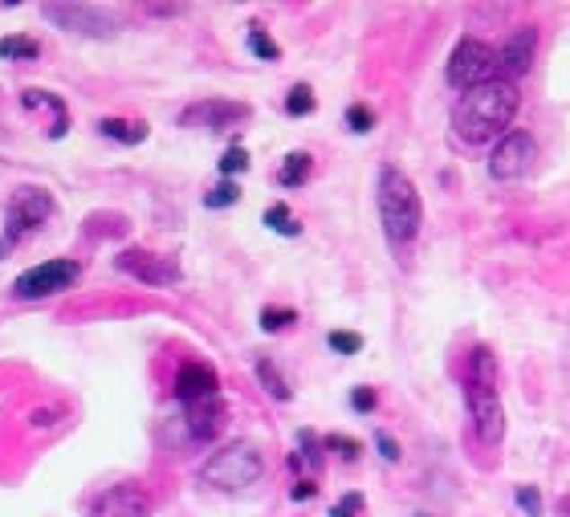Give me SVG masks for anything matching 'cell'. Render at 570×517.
<instances>
[{
    "label": "cell",
    "mask_w": 570,
    "mask_h": 517,
    "mask_svg": "<svg viewBox=\"0 0 570 517\" xmlns=\"http://www.w3.org/2000/svg\"><path fill=\"white\" fill-rule=\"evenodd\" d=\"M493 78H497V49L485 45L481 37H460L452 57H448V82L469 94V90L485 86Z\"/></svg>",
    "instance_id": "cell-5"
},
{
    "label": "cell",
    "mask_w": 570,
    "mask_h": 517,
    "mask_svg": "<svg viewBox=\"0 0 570 517\" xmlns=\"http://www.w3.org/2000/svg\"><path fill=\"white\" fill-rule=\"evenodd\" d=\"M314 493H318V485H314V481H298V485H294L290 497H294V501H310Z\"/></svg>",
    "instance_id": "cell-35"
},
{
    "label": "cell",
    "mask_w": 570,
    "mask_h": 517,
    "mask_svg": "<svg viewBox=\"0 0 570 517\" xmlns=\"http://www.w3.org/2000/svg\"><path fill=\"white\" fill-rule=\"evenodd\" d=\"M375 200H379V224H383V237L391 241L395 249L412 245L420 237V224H424V204L416 184L399 171V167H379V188H375Z\"/></svg>",
    "instance_id": "cell-2"
},
{
    "label": "cell",
    "mask_w": 570,
    "mask_h": 517,
    "mask_svg": "<svg viewBox=\"0 0 570 517\" xmlns=\"http://www.w3.org/2000/svg\"><path fill=\"white\" fill-rule=\"evenodd\" d=\"M257 379H261V383H265V391H269L273 399H281V404H285V399H290V395H294V391H290V383L281 379V371L273 367L269 359H261V363H257Z\"/></svg>",
    "instance_id": "cell-20"
},
{
    "label": "cell",
    "mask_w": 570,
    "mask_h": 517,
    "mask_svg": "<svg viewBox=\"0 0 570 517\" xmlns=\"http://www.w3.org/2000/svg\"><path fill=\"white\" fill-rule=\"evenodd\" d=\"M21 102L25 106H49L53 110V139H62L66 135V127H70V118H66V102L57 94H49V90H25V94H21Z\"/></svg>",
    "instance_id": "cell-16"
},
{
    "label": "cell",
    "mask_w": 570,
    "mask_h": 517,
    "mask_svg": "<svg viewBox=\"0 0 570 517\" xmlns=\"http://www.w3.org/2000/svg\"><path fill=\"white\" fill-rule=\"evenodd\" d=\"M45 17L53 25H62L66 33H82V37H110L114 21L106 17L94 4H45Z\"/></svg>",
    "instance_id": "cell-10"
},
{
    "label": "cell",
    "mask_w": 570,
    "mask_h": 517,
    "mask_svg": "<svg viewBox=\"0 0 570 517\" xmlns=\"http://www.w3.org/2000/svg\"><path fill=\"white\" fill-rule=\"evenodd\" d=\"M346 127H351L355 135H367L371 127H375V114H371L367 106H351V110H346Z\"/></svg>",
    "instance_id": "cell-29"
},
{
    "label": "cell",
    "mask_w": 570,
    "mask_h": 517,
    "mask_svg": "<svg viewBox=\"0 0 570 517\" xmlns=\"http://www.w3.org/2000/svg\"><path fill=\"white\" fill-rule=\"evenodd\" d=\"M241 200V188L232 180H220L212 192H204V208H228V204Z\"/></svg>",
    "instance_id": "cell-24"
},
{
    "label": "cell",
    "mask_w": 570,
    "mask_h": 517,
    "mask_svg": "<svg viewBox=\"0 0 570 517\" xmlns=\"http://www.w3.org/2000/svg\"><path fill=\"white\" fill-rule=\"evenodd\" d=\"M118 269L127 277L143 281V285H176L180 281V265L171 257H159V253H147V249H127L118 253Z\"/></svg>",
    "instance_id": "cell-9"
},
{
    "label": "cell",
    "mask_w": 570,
    "mask_h": 517,
    "mask_svg": "<svg viewBox=\"0 0 570 517\" xmlns=\"http://www.w3.org/2000/svg\"><path fill=\"white\" fill-rule=\"evenodd\" d=\"M265 224L273 228V232H281V237H298L302 224L290 216V208L285 204H273V208H265Z\"/></svg>",
    "instance_id": "cell-21"
},
{
    "label": "cell",
    "mask_w": 570,
    "mask_h": 517,
    "mask_svg": "<svg viewBox=\"0 0 570 517\" xmlns=\"http://www.w3.org/2000/svg\"><path fill=\"white\" fill-rule=\"evenodd\" d=\"M351 407L355 412H371V407H375V391H371V387H355Z\"/></svg>",
    "instance_id": "cell-33"
},
{
    "label": "cell",
    "mask_w": 570,
    "mask_h": 517,
    "mask_svg": "<svg viewBox=\"0 0 570 517\" xmlns=\"http://www.w3.org/2000/svg\"><path fill=\"white\" fill-rule=\"evenodd\" d=\"M465 399H469L477 440L497 448L505 440V407H501V395H497V363H493L489 346H477L473 351V375H469Z\"/></svg>",
    "instance_id": "cell-3"
},
{
    "label": "cell",
    "mask_w": 570,
    "mask_h": 517,
    "mask_svg": "<svg viewBox=\"0 0 570 517\" xmlns=\"http://www.w3.org/2000/svg\"><path fill=\"white\" fill-rule=\"evenodd\" d=\"M359 513H363V493H346V497L330 509V517H359Z\"/></svg>",
    "instance_id": "cell-31"
},
{
    "label": "cell",
    "mask_w": 570,
    "mask_h": 517,
    "mask_svg": "<svg viewBox=\"0 0 570 517\" xmlns=\"http://www.w3.org/2000/svg\"><path fill=\"white\" fill-rule=\"evenodd\" d=\"M147 513H151V505L139 485H110L86 509V517H147Z\"/></svg>",
    "instance_id": "cell-11"
},
{
    "label": "cell",
    "mask_w": 570,
    "mask_h": 517,
    "mask_svg": "<svg viewBox=\"0 0 570 517\" xmlns=\"http://www.w3.org/2000/svg\"><path fill=\"white\" fill-rule=\"evenodd\" d=\"M49 212H53V200L41 188H21L9 204V228H4V237H0V257H4V249L17 245L25 232L41 228L45 220H49Z\"/></svg>",
    "instance_id": "cell-7"
},
{
    "label": "cell",
    "mask_w": 570,
    "mask_h": 517,
    "mask_svg": "<svg viewBox=\"0 0 570 517\" xmlns=\"http://www.w3.org/2000/svg\"><path fill=\"white\" fill-rule=\"evenodd\" d=\"M518 106H522L518 86L505 82V78H493V82H485V86H477V90H469V94L456 98L452 127L465 143H485V139H493V135H501L513 118H518Z\"/></svg>",
    "instance_id": "cell-1"
},
{
    "label": "cell",
    "mask_w": 570,
    "mask_h": 517,
    "mask_svg": "<svg viewBox=\"0 0 570 517\" xmlns=\"http://www.w3.org/2000/svg\"><path fill=\"white\" fill-rule=\"evenodd\" d=\"M184 407H188V432L196 440H212L224 428V404H220V395H208V399H196V404H184Z\"/></svg>",
    "instance_id": "cell-15"
},
{
    "label": "cell",
    "mask_w": 570,
    "mask_h": 517,
    "mask_svg": "<svg viewBox=\"0 0 570 517\" xmlns=\"http://www.w3.org/2000/svg\"><path fill=\"white\" fill-rule=\"evenodd\" d=\"M249 118V106L241 102H224V98H208V102H196L180 114V127H208V131H228Z\"/></svg>",
    "instance_id": "cell-12"
},
{
    "label": "cell",
    "mask_w": 570,
    "mask_h": 517,
    "mask_svg": "<svg viewBox=\"0 0 570 517\" xmlns=\"http://www.w3.org/2000/svg\"><path fill=\"white\" fill-rule=\"evenodd\" d=\"M326 448L338 452L342 460H355V456H359V440H351V436H326Z\"/></svg>",
    "instance_id": "cell-30"
},
{
    "label": "cell",
    "mask_w": 570,
    "mask_h": 517,
    "mask_svg": "<svg viewBox=\"0 0 570 517\" xmlns=\"http://www.w3.org/2000/svg\"><path fill=\"white\" fill-rule=\"evenodd\" d=\"M306 176H310V155L306 151H294V155H285V163H281V171H277V180L285 188H302L306 184Z\"/></svg>",
    "instance_id": "cell-18"
},
{
    "label": "cell",
    "mask_w": 570,
    "mask_h": 517,
    "mask_svg": "<svg viewBox=\"0 0 570 517\" xmlns=\"http://www.w3.org/2000/svg\"><path fill=\"white\" fill-rule=\"evenodd\" d=\"M261 473H265V460H261V452H257V444L237 440V444L220 448V452H212L208 460H204L200 481L212 485V489L237 493V489H249V485L261 481Z\"/></svg>",
    "instance_id": "cell-4"
},
{
    "label": "cell",
    "mask_w": 570,
    "mask_h": 517,
    "mask_svg": "<svg viewBox=\"0 0 570 517\" xmlns=\"http://www.w3.org/2000/svg\"><path fill=\"white\" fill-rule=\"evenodd\" d=\"M326 342H330L334 355H359L363 351V334H355V330H334Z\"/></svg>",
    "instance_id": "cell-25"
},
{
    "label": "cell",
    "mask_w": 570,
    "mask_h": 517,
    "mask_svg": "<svg viewBox=\"0 0 570 517\" xmlns=\"http://www.w3.org/2000/svg\"><path fill=\"white\" fill-rule=\"evenodd\" d=\"M298 444H302V452L294 456V469H302V465H306L310 473H318V469H322V452H318V448H322V444H318V436H314V432H302V436H298Z\"/></svg>",
    "instance_id": "cell-22"
},
{
    "label": "cell",
    "mask_w": 570,
    "mask_h": 517,
    "mask_svg": "<svg viewBox=\"0 0 570 517\" xmlns=\"http://www.w3.org/2000/svg\"><path fill=\"white\" fill-rule=\"evenodd\" d=\"M375 448H379V456H383V460H399V444H395L387 432H379V436H375Z\"/></svg>",
    "instance_id": "cell-34"
},
{
    "label": "cell",
    "mask_w": 570,
    "mask_h": 517,
    "mask_svg": "<svg viewBox=\"0 0 570 517\" xmlns=\"http://www.w3.org/2000/svg\"><path fill=\"white\" fill-rule=\"evenodd\" d=\"M98 131H102L106 139H118V143H143V139H147V127H143V123H123V118H102Z\"/></svg>",
    "instance_id": "cell-17"
},
{
    "label": "cell",
    "mask_w": 570,
    "mask_h": 517,
    "mask_svg": "<svg viewBox=\"0 0 570 517\" xmlns=\"http://www.w3.org/2000/svg\"><path fill=\"white\" fill-rule=\"evenodd\" d=\"M82 277V265L78 261H45V265H33L25 269L17 281H13V298L21 302H33V298H53V294L70 290L74 281Z\"/></svg>",
    "instance_id": "cell-6"
},
{
    "label": "cell",
    "mask_w": 570,
    "mask_h": 517,
    "mask_svg": "<svg viewBox=\"0 0 570 517\" xmlns=\"http://www.w3.org/2000/svg\"><path fill=\"white\" fill-rule=\"evenodd\" d=\"M176 395H180V404H196V399L216 395V371H212L208 363H188V367H180Z\"/></svg>",
    "instance_id": "cell-14"
},
{
    "label": "cell",
    "mask_w": 570,
    "mask_h": 517,
    "mask_svg": "<svg viewBox=\"0 0 570 517\" xmlns=\"http://www.w3.org/2000/svg\"><path fill=\"white\" fill-rule=\"evenodd\" d=\"M518 505L526 509V517H542V493L526 485V489H518Z\"/></svg>",
    "instance_id": "cell-32"
},
{
    "label": "cell",
    "mask_w": 570,
    "mask_h": 517,
    "mask_svg": "<svg viewBox=\"0 0 570 517\" xmlns=\"http://www.w3.org/2000/svg\"><path fill=\"white\" fill-rule=\"evenodd\" d=\"M314 106H318V102H314V94H310V86H294V90H290V98H285V110H290L294 118L310 114Z\"/></svg>",
    "instance_id": "cell-26"
},
{
    "label": "cell",
    "mask_w": 570,
    "mask_h": 517,
    "mask_svg": "<svg viewBox=\"0 0 570 517\" xmlns=\"http://www.w3.org/2000/svg\"><path fill=\"white\" fill-rule=\"evenodd\" d=\"M37 53H41V45L33 37H4L0 41V57H9V62H33Z\"/></svg>",
    "instance_id": "cell-19"
},
{
    "label": "cell",
    "mask_w": 570,
    "mask_h": 517,
    "mask_svg": "<svg viewBox=\"0 0 570 517\" xmlns=\"http://www.w3.org/2000/svg\"><path fill=\"white\" fill-rule=\"evenodd\" d=\"M245 167H249V151L245 147H228L224 159H220V171H224V176H241Z\"/></svg>",
    "instance_id": "cell-28"
},
{
    "label": "cell",
    "mask_w": 570,
    "mask_h": 517,
    "mask_svg": "<svg viewBox=\"0 0 570 517\" xmlns=\"http://www.w3.org/2000/svg\"><path fill=\"white\" fill-rule=\"evenodd\" d=\"M534 163H538L534 135L505 131V139L497 143V151H493V159H489V171H493V180H522L534 171Z\"/></svg>",
    "instance_id": "cell-8"
},
{
    "label": "cell",
    "mask_w": 570,
    "mask_h": 517,
    "mask_svg": "<svg viewBox=\"0 0 570 517\" xmlns=\"http://www.w3.org/2000/svg\"><path fill=\"white\" fill-rule=\"evenodd\" d=\"M534 49H538V29L534 25H522L518 33L509 37L505 45L497 49V74L505 82L522 78V74L530 70V62H534Z\"/></svg>",
    "instance_id": "cell-13"
},
{
    "label": "cell",
    "mask_w": 570,
    "mask_h": 517,
    "mask_svg": "<svg viewBox=\"0 0 570 517\" xmlns=\"http://www.w3.org/2000/svg\"><path fill=\"white\" fill-rule=\"evenodd\" d=\"M249 49L261 57V62H277L281 57V49H277V41H273L269 33H265L261 25H249Z\"/></svg>",
    "instance_id": "cell-23"
},
{
    "label": "cell",
    "mask_w": 570,
    "mask_h": 517,
    "mask_svg": "<svg viewBox=\"0 0 570 517\" xmlns=\"http://www.w3.org/2000/svg\"><path fill=\"white\" fill-rule=\"evenodd\" d=\"M290 322H298V314H294V310H273V306H265L261 310V330H285V326Z\"/></svg>",
    "instance_id": "cell-27"
}]
</instances>
